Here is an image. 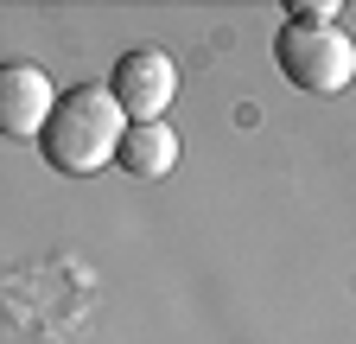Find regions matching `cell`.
Here are the masks:
<instances>
[{"mask_svg": "<svg viewBox=\"0 0 356 344\" xmlns=\"http://www.w3.org/2000/svg\"><path fill=\"white\" fill-rule=\"evenodd\" d=\"M121 134H127V115L115 109V96L102 83H76V90L51 96V115L38 127V153L64 179H89V172L115 166Z\"/></svg>", "mask_w": 356, "mask_h": 344, "instance_id": "1", "label": "cell"}, {"mask_svg": "<svg viewBox=\"0 0 356 344\" xmlns=\"http://www.w3.org/2000/svg\"><path fill=\"white\" fill-rule=\"evenodd\" d=\"M274 64L293 90L337 96L356 77V45H350L343 26H280L274 32Z\"/></svg>", "mask_w": 356, "mask_h": 344, "instance_id": "2", "label": "cell"}, {"mask_svg": "<svg viewBox=\"0 0 356 344\" xmlns=\"http://www.w3.org/2000/svg\"><path fill=\"white\" fill-rule=\"evenodd\" d=\"M102 90L115 96V109H121L127 121H165V109H172V96H178V64H172L165 52H153V45L121 52Z\"/></svg>", "mask_w": 356, "mask_h": 344, "instance_id": "3", "label": "cell"}, {"mask_svg": "<svg viewBox=\"0 0 356 344\" xmlns=\"http://www.w3.org/2000/svg\"><path fill=\"white\" fill-rule=\"evenodd\" d=\"M51 77H44L38 64H0V134L7 141H26L44 127V115H51Z\"/></svg>", "mask_w": 356, "mask_h": 344, "instance_id": "4", "label": "cell"}, {"mask_svg": "<svg viewBox=\"0 0 356 344\" xmlns=\"http://www.w3.org/2000/svg\"><path fill=\"white\" fill-rule=\"evenodd\" d=\"M115 166L127 179H172L178 172V134L165 121H127V134L115 147Z\"/></svg>", "mask_w": 356, "mask_h": 344, "instance_id": "5", "label": "cell"}, {"mask_svg": "<svg viewBox=\"0 0 356 344\" xmlns=\"http://www.w3.org/2000/svg\"><path fill=\"white\" fill-rule=\"evenodd\" d=\"M337 0H293L286 7V26H337Z\"/></svg>", "mask_w": 356, "mask_h": 344, "instance_id": "6", "label": "cell"}]
</instances>
